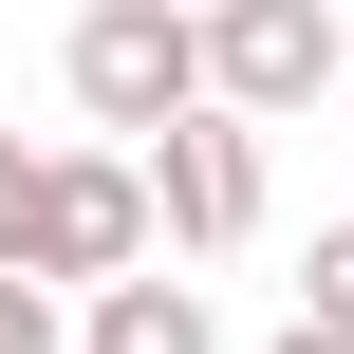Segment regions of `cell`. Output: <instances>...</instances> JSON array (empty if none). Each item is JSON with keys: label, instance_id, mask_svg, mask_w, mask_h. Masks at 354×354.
Returning a JSON list of instances; mask_svg holds the SVG:
<instances>
[{"label": "cell", "instance_id": "obj_1", "mask_svg": "<svg viewBox=\"0 0 354 354\" xmlns=\"http://www.w3.org/2000/svg\"><path fill=\"white\" fill-rule=\"evenodd\" d=\"M205 93V0H93L75 19V112L93 131H168Z\"/></svg>", "mask_w": 354, "mask_h": 354}, {"label": "cell", "instance_id": "obj_2", "mask_svg": "<svg viewBox=\"0 0 354 354\" xmlns=\"http://www.w3.org/2000/svg\"><path fill=\"white\" fill-rule=\"evenodd\" d=\"M205 93L224 112H317V93H354L336 0H205Z\"/></svg>", "mask_w": 354, "mask_h": 354}, {"label": "cell", "instance_id": "obj_3", "mask_svg": "<svg viewBox=\"0 0 354 354\" xmlns=\"http://www.w3.org/2000/svg\"><path fill=\"white\" fill-rule=\"evenodd\" d=\"M149 224L205 261V243H243L261 224V112H224V93H187L168 131H149Z\"/></svg>", "mask_w": 354, "mask_h": 354}, {"label": "cell", "instance_id": "obj_4", "mask_svg": "<svg viewBox=\"0 0 354 354\" xmlns=\"http://www.w3.org/2000/svg\"><path fill=\"white\" fill-rule=\"evenodd\" d=\"M149 261V149H37V280H131Z\"/></svg>", "mask_w": 354, "mask_h": 354}, {"label": "cell", "instance_id": "obj_5", "mask_svg": "<svg viewBox=\"0 0 354 354\" xmlns=\"http://www.w3.org/2000/svg\"><path fill=\"white\" fill-rule=\"evenodd\" d=\"M93 354H224V317H205L187 280L131 261V280H93Z\"/></svg>", "mask_w": 354, "mask_h": 354}, {"label": "cell", "instance_id": "obj_6", "mask_svg": "<svg viewBox=\"0 0 354 354\" xmlns=\"http://www.w3.org/2000/svg\"><path fill=\"white\" fill-rule=\"evenodd\" d=\"M0 261L37 280V149H19V131H0Z\"/></svg>", "mask_w": 354, "mask_h": 354}, {"label": "cell", "instance_id": "obj_7", "mask_svg": "<svg viewBox=\"0 0 354 354\" xmlns=\"http://www.w3.org/2000/svg\"><path fill=\"white\" fill-rule=\"evenodd\" d=\"M299 317H336V336H354V224H317V261H299Z\"/></svg>", "mask_w": 354, "mask_h": 354}, {"label": "cell", "instance_id": "obj_8", "mask_svg": "<svg viewBox=\"0 0 354 354\" xmlns=\"http://www.w3.org/2000/svg\"><path fill=\"white\" fill-rule=\"evenodd\" d=\"M0 354H56V299H37L19 261H0Z\"/></svg>", "mask_w": 354, "mask_h": 354}, {"label": "cell", "instance_id": "obj_9", "mask_svg": "<svg viewBox=\"0 0 354 354\" xmlns=\"http://www.w3.org/2000/svg\"><path fill=\"white\" fill-rule=\"evenodd\" d=\"M261 354H354V336H336V317H299V336H261Z\"/></svg>", "mask_w": 354, "mask_h": 354}]
</instances>
